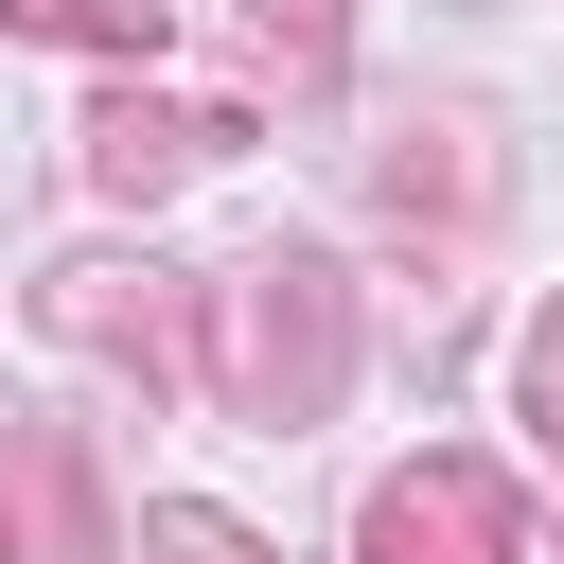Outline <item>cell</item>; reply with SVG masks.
Masks as SVG:
<instances>
[{
    "instance_id": "obj_6",
    "label": "cell",
    "mask_w": 564,
    "mask_h": 564,
    "mask_svg": "<svg viewBox=\"0 0 564 564\" xmlns=\"http://www.w3.org/2000/svg\"><path fill=\"white\" fill-rule=\"evenodd\" d=\"M247 53H264L282 88H335V70H352V0H247Z\"/></svg>"
},
{
    "instance_id": "obj_9",
    "label": "cell",
    "mask_w": 564,
    "mask_h": 564,
    "mask_svg": "<svg viewBox=\"0 0 564 564\" xmlns=\"http://www.w3.org/2000/svg\"><path fill=\"white\" fill-rule=\"evenodd\" d=\"M511 405H529V441H546V458H564V300H546V317H529V370H511Z\"/></svg>"
},
{
    "instance_id": "obj_1",
    "label": "cell",
    "mask_w": 564,
    "mask_h": 564,
    "mask_svg": "<svg viewBox=\"0 0 564 564\" xmlns=\"http://www.w3.org/2000/svg\"><path fill=\"white\" fill-rule=\"evenodd\" d=\"M194 388L229 405V423H335V388H352V282L317 264V247H247V264H212L194 282Z\"/></svg>"
},
{
    "instance_id": "obj_2",
    "label": "cell",
    "mask_w": 564,
    "mask_h": 564,
    "mask_svg": "<svg viewBox=\"0 0 564 564\" xmlns=\"http://www.w3.org/2000/svg\"><path fill=\"white\" fill-rule=\"evenodd\" d=\"M352 564H529V511H511L494 458H405L352 511Z\"/></svg>"
},
{
    "instance_id": "obj_7",
    "label": "cell",
    "mask_w": 564,
    "mask_h": 564,
    "mask_svg": "<svg viewBox=\"0 0 564 564\" xmlns=\"http://www.w3.org/2000/svg\"><path fill=\"white\" fill-rule=\"evenodd\" d=\"M18 35H53V53H159V18L176 0H0Z\"/></svg>"
},
{
    "instance_id": "obj_4",
    "label": "cell",
    "mask_w": 564,
    "mask_h": 564,
    "mask_svg": "<svg viewBox=\"0 0 564 564\" xmlns=\"http://www.w3.org/2000/svg\"><path fill=\"white\" fill-rule=\"evenodd\" d=\"M229 159V123L212 106H159V88H123V106H88V194H123V212H159L176 176H212Z\"/></svg>"
},
{
    "instance_id": "obj_8",
    "label": "cell",
    "mask_w": 564,
    "mask_h": 564,
    "mask_svg": "<svg viewBox=\"0 0 564 564\" xmlns=\"http://www.w3.org/2000/svg\"><path fill=\"white\" fill-rule=\"evenodd\" d=\"M141 564H264L229 511H141Z\"/></svg>"
},
{
    "instance_id": "obj_10",
    "label": "cell",
    "mask_w": 564,
    "mask_h": 564,
    "mask_svg": "<svg viewBox=\"0 0 564 564\" xmlns=\"http://www.w3.org/2000/svg\"><path fill=\"white\" fill-rule=\"evenodd\" d=\"M0 564H18V546H0Z\"/></svg>"
},
{
    "instance_id": "obj_5",
    "label": "cell",
    "mask_w": 564,
    "mask_h": 564,
    "mask_svg": "<svg viewBox=\"0 0 564 564\" xmlns=\"http://www.w3.org/2000/svg\"><path fill=\"white\" fill-rule=\"evenodd\" d=\"M35 317H53L70 352H123L141 388L194 352V335H176V300H159V264H53V282H35Z\"/></svg>"
},
{
    "instance_id": "obj_3",
    "label": "cell",
    "mask_w": 564,
    "mask_h": 564,
    "mask_svg": "<svg viewBox=\"0 0 564 564\" xmlns=\"http://www.w3.org/2000/svg\"><path fill=\"white\" fill-rule=\"evenodd\" d=\"M0 494H18V564H123V529H106V494H88V441L53 423V405H0Z\"/></svg>"
}]
</instances>
